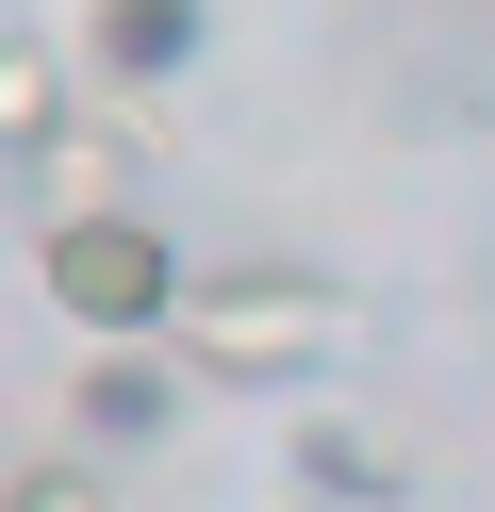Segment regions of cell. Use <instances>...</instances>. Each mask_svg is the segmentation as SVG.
<instances>
[{"label":"cell","instance_id":"cell-6","mask_svg":"<svg viewBox=\"0 0 495 512\" xmlns=\"http://www.w3.org/2000/svg\"><path fill=\"white\" fill-rule=\"evenodd\" d=\"M66 149V50L0 34V166H50Z\"/></svg>","mask_w":495,"mask_h":512},{"label":"cell","instance_id":"cell-7","mask_svg":"<svg viewBox=\"0 0 495 512\" xmlns=\"http://www.w3.org/2000/svg\"><path fill=\"white\" fill-rule=\"evenodd\" d=\"M0 512H116V496H99V463H17Z\"/></svg>","mask_w":495,"mask_h":512},{"label":"cell","instance_id":"cell-2","mask_svg":"<svg viewBox=\"0 0 495 512\" xmlns=\"http://www.w3.org/2000/svg\"><path fill=\"white\" fill-rule=\"evenodd\" d=\"M33 281H50V314H66L83 347H116V331H165V298H182V248H165L149 215L83 199V215H50V232H33Z\"/></svg>","mask_w":495,"mask_h":512},{"label":"cell","instance_id":"cell-5","mask_svg":"<svg viewBox=\"0 0 495 512\" xmlns=\"http://www.w3.org/2000/svg\"><path fill=\"white\" fill-rule=\"evenodd\" d=\"M198 34H215V0H83V50H99L116 83H182Z\"/></svg>","mask_w":495,"mask_h":512},{"label":"cell","instance_id":"cell-1","mask_svg":"<svg viewBox=\"0 0 495 512\" xmlns=\"http://www.w3.org/2000/svg\"><path fill=\"white\" fill-rule=\"evenodd\" d=\"M363 347V298H330L314 265H215L165 298V364L198 397H281V380H330Z\"/></svg>","mask_w":495,"mask_h":512},{"label":"cell","instance_id":"cell-3","mask_svg":"<svg viewBox=\"0 0 495 512\" xmlns=\"http://www.w3.org/2000/svg\"><path fill=\"white\" fill-rule=\"evenodd\" d=\"M182 397H198V380L165 364V331H116V347H83V380H66V430H83V446H165Z\"/></svg>","mask_w":495,"mask_h":512},{"label":"cell","instance_id":"cell-4","mask_svg":"<svg viewBox=\"0 0 495 512\" xmlns=\"http://www.w3.org/2000/svg\"><path fill=\"white\" fill-rule=\"evenodd\" d=\"M281 463H297V496H330V512H396V496H413V463H396L380 430H347V413H297Z\"/></svg>","mask_w":495,"mask_h":512},{"label":"cell","instance_id":"cell-8","mask_svg":"<svg viewBox=\"0 0 495 512\" xmlns=\"http://www.w3.org/2000/svg\"><path fill=\"white\" fill-rule=\"evenodd\" d=\"M297 512H330V496H297Z\"/></svg>","mask_w":495,"mask_h":512}]
</instances>
